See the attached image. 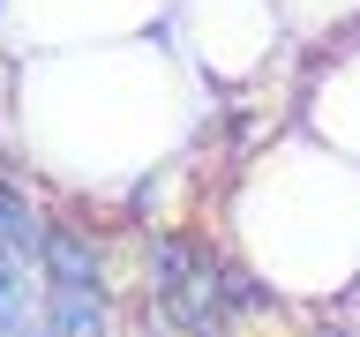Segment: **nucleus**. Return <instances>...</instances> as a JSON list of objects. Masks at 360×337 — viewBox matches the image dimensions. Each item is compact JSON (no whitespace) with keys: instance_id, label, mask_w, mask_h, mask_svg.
Instances as JSON below:
<instances>
[{"instance_id":"obj_1","label":"nucleus","mask_w":360,"mask_h":337,"mask_svg":"<svg viewBox=\"0 0 360 337\" xmlns=\"http://www.w3.org/2000/svg\"><path fill=\"white\" fill-rule=\"evenodd\" d=\"M218 90L173 53L165 30L60 53H8V135L22 173L60 202H120L165 165L195 157L218 120Z\"/></svg>"},{"instance_id":"obj_2","label":"nucleus","mask_w":360,"mask_h":337,"mask_svg":"<svg viewBox=\"0 0 360 337\" xmlns=\"http://www.w3.org/2000/svg\"><path fill=\"white\" fill-rule=\"evenodd\" d=\"M225 247L285 308H353L360 292V165L308 128H270L225 187Z\"/></svg>"},{"instance_id":"obj_3","label":"nucleus","mask_w":360,"mask_h":337,"mask_svg":"<svg viewBox=\"0 0 360 337\" xmlns=\"http://www.w3.org/2000/svg\"><path fill=\"white\" fill-rule=\"evenodd\" d=\"M165 38H173V53L218 98L255 90L292 53V30H285V8L278 0H173Z\"/></svg>"},{"instance_id":"obj_4","label":"nucleus","mask_w":360,"mask_h":337,"mask_svg":"<svg viewBox=\"0 0 360 337\" xmlns=\"http://www.w3.org/2000/svg\"><path fill=\"white\" fill-rule=\"evenodd\" d=\"M38 292H45V337H120V300H112L105 240L90 232V218L75 202L53 210Z\"/></svg>"},{"instance_id":"obj_5","label":"nucleus","mask_w":360,"mask_h":337,"mask_svg":"<svg viewBox=\"0 0 360 337\" xmlns=\"http://www.w3.org/2000/svg\"><path fill=\"white\" fill-rule=\"evenodd\" d=\"M173 0H15L0 45L8 53H60V45H112L165 30Z\"/></svg>"},{"instance_id":"obj_6","label":"nucleus","mask_w":360,"mask_h":337,"mask_svg":"<svg viewBox=\"0 0 360 337\" xmlns=\"http://www.w3.org/2000/svg\"><path fill=\"white\" fill-rule=\"evenodd\" d=\"M292 128L360 165V30L308 53V67L292 75Z\"/></svg>"},{"instance_id":"obj_7","label":"nucleus","mask_w":360,"mask_h":337,"mask_svg":"<svg viewBox=\"0 0 360 337\" xmlns=\"http://www.w3.org/2000/svg\"><path fill=\"white\" fill-rule=\"evenodd\" d=\"M285 8V30H292V45H330V38H345V30H360V0H278Z\"/></svg>"},{"instance_id":"obj_8","label":"nucleus","mask_w":360,"mask_h":337,"mask_svg":"<svg viewBox=\"0 0 360 337\" xmlns=\"http://www.w3.org/2000/svg\"><path fill=\"white\" fill-rule=\"evenodd\" d=\"M8 8H15V0H0V30H8Z\"/></svg>"},{"instance_id":"obj_9","label":"nucleus","mask_w":360,"mask_h":337,"mask_svg":"<svg viewBox=\"0 0 360 337\" xmlns=\"http://www.w3.org/2000/svg\"><path fill=\"white\" fill-rule=\"evenodd\" d=\"M353 308H360V292H353Z\"/></svg>"},{"instance_id":"obj_10","label":"nucleus","mask_w":360,"mask_h":337,"mask_svg":"<svg viewBox=\"0 0 360 337\" xmlns=\"http://www.w3.org/2000/svg\"><path fill=\"white\" fill-rule=\"evenodd\" d=\"M353 315H360V308H353Z\"/></svg>"}]
</instances>
